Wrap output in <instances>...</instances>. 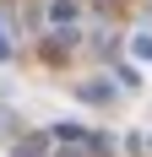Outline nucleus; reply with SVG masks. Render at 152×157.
<instances>
[{"instance_id": "obj_1", "label": "nucleus", "mask_w": 152, "mask_h": 157, "mask_svg": "<svg viewBox=\"0 0 152 157\" xmlns=\"http://www.w3.org/2000/svg\"><path fill=\"white\" fill-rule=\"evenodd\" d=\"M130 54H136V60H152V33H136V38H130Z\"/></svg>"}, {"instance_id": "obj_2", "label": "nucleus", "mask_w": 152, "mask_h": 157, "mask_svg": "<svg viewBox=\"0 0 152 157\" xmlns=\"http://www.w3.org/2000/svg\"><path fill=\"white\" fill-rule=\"evenodd\" d=\"M16 157H44V136H33V141L16 146Z\"/></svg>"}, {"instance_id": "obj_3", "label": "nucleus", "mask_w": 152, "mask_h": 157, "mask_svg": "<svg viewBox=\"0 0 152 157\" xmlns=\"http://www.w3.org/2000/svg\"><path fill=\"white\" fill-rule=\"evenodd\" d=\"M71 16H76V11L65 6V0H54V6H49V22H71Z\"/></svg>"}, {"instance_id": "obj_4", "label": "nucleus", "mask_w": 152, "mask_h": 157, "mask_svg": "<svg viewBox=\"0 0 152 157\" xmlns=\"http://www.w3.org/2000/svg\"><path fill=\"white\" fill-rule=\"evenodd\" d=\"M0 60H11V38H6V22H0Z\"/></svg>"}]
</instances>
